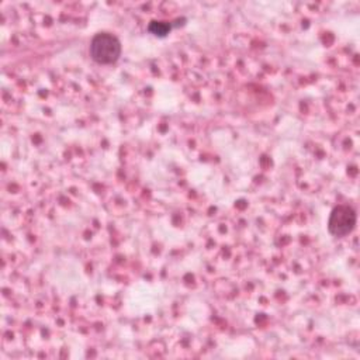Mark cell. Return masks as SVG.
<instances>
[{"mask_svg": "<svg viewBox=\"0 0 360 360\" xmlns=\"http://www.w3.org/2000/svg\"><path fill=\"white\" fill-rule=\"evenodd\" d=\"M121 55V44L118 38L110 32H98L90 42V56L94 62L110 65L118 60Z\"/></svg>", "mask_w": 360, "mask_h": 360, "instance_id": "obj_1", "label": "cell"}, {"mask_svg": "<svg viewBox=\"0 0 360 360\" xmlns=\"http://www.w3.org/2000/svg\"><path fill=\"white\" fill-rule=\"evenodd\" d=\"M356 225V212L349 205H338L332 210L328 229L333 236H346L349 235Z\"/></svg>", "mask_w": 360, "mask_h": 360, "instance_id": "obj_2", "label": "cell"}, {"mask_svg": "<svg viewBox=\"0 0 360 360\" xmlns=\"http://www.w3.org/2000/svg\"><path fill=\"white\" fill-rule=\"evenodd\" d=\"M148 28L152 34H155L158 37H165L170 31V24H167L165 21H152Z\"/></svg>", "mask_w": 360, "mask_h": 360, "instance_id": "obj_3", "label": "cell"}]
</instances>
